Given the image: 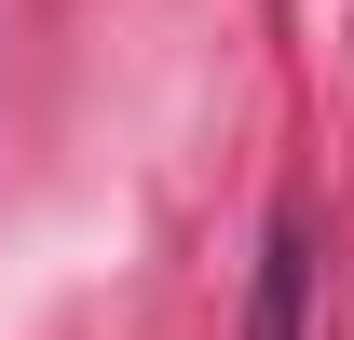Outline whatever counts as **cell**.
I'll list each match as a JSON object with an SVG mask.
<instances>
[{
  "label": "cell",
  "mask_w": 354,
  "mask_h": 340,
  "mask_svg": "<svg viewBox=\"0 0 354 340\" xmlns=\"http://www.w3.org/2000/svg\"><path fill=\"white\" fill-rule=\"evenodd\" d=\"M313 313V218H272V258H259V299H245V340H300Z\"/></svg>",
  "instance_id": "obj_1"
}]
</instances>
